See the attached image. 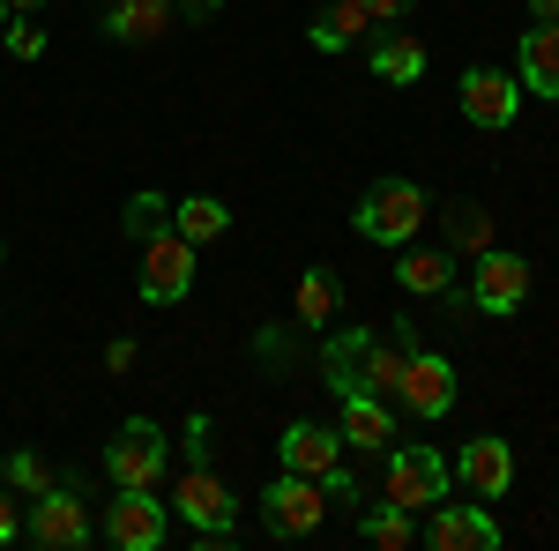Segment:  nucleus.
<instances>
[{"label":"nucleus","instance_id":"20e7f679","mask_svg":"<svg viewBox=\"0 0 559 551\" xmlns=\"http://www.w3.org/2000/svg\"><path fill=\"white\" fill-rule=\"evenodd\" d=\"M321 514H329V492H321V477H299V469H284V477L261 492V529H269L276 544H292V537H313V529H321Z\"/></svg>","mask_w":559,"mask_h":551},{"label":"nucleus","instance_id":"1a4fd4ad","mask_svg":"<svg viewBox=\"0 0 559 551\" xmlns=\"http://www.w3.org/2000/svg\"><path fill=\"white\" fill-rule=\"evenodd\" d=\"M418 537H426V551H500V522L471 500H440V507H426Z\"/></svg>","mask_w":559,"mask_h":551},{"label":"nucleus","instance_id":"4be33fe9","mask_svg":"<svg viewBox=\"0 0 559 551\" xmlns=\"http://www.w3.org/2000/svg\"><path fill=\"white\" fill-rule=\"evenodd\" d=\"M366 343H373V328H336V336L321 343V373H329L336 395H358V358H366Z\"/></svg>","mask_w":559,"mask_h":551},{"label":"nucleus","instance_id":"473e14b6","mask_svg":"<svg viewBox=\"0 0 559 551\" xmlns=\"http://www.w3.org/2000/svg\"><path fill=\"white\" fill-rule=\"evenodd\" d=\"M530 15H537V23H559V0H530Z\"/></svg>","mask_w":559,"mask_h":551},{"label":"nucleus","instance_id":"f704fd0d","mask_svg":"<svg viewBox=\"0 0 559 551\" xmlns=\"http://www.w3.org/2000/svg\"><path fill=\"white\" fill-rule=\"evenodd\" d=\"M210 8H216V0H187V15H210Z\"/></svg>","mask_w":559,"mask_h":551},{"label":"nucleus","instance_id":"f3484780","mask_svg":"<svg viewBox=\"0 0 559 551\" xmlns=\"http://www.w3.org/2000/svg\"><path fill=\"white\" fill-rule=\"evenodd\" d=\"M515 83L530 89V97H545V105H559V23H530V31H522Z\"/></svg>","mask_w":559,"mask_h":551},{"label":"nucleus","instance_id":"7ed1b4c3","mask_svg":"<svg viewBox=\"0 0 559 551\" xmlns=\"http://www.w3.org/2000/svg\"><path fill=\"white\" fill-rule=\"evenodd\" d=\"M165 463H173V440H165L150 418H128L120 432H112V447H105V477L128 484V492H157Z\"/></svg>","mask_w":559,"mask_h":551},{"label":"nucleus","instance_id":"aec40b11","mask_svg":"<svg viewBox=\"0 0 559 551\" xmlns=\"http://www.w3.org/2000/svg\"><path fill=\"white\" fill-rule=\"evenodd\" d=\"M358 544L411 551V544H418V514L395 507V500H373V507H358Z\"/></svg>","mask_w":559,"mask_h":551},{"label":"nucleus","instance_id":"6ab92c4d","mask_svg":"<svg viewBox=\"0 0 559 551\" xmlns=\"http://www.w3.org/2000/svg\"><path fill=\"white\" fill-rule=\"evenodd\" d=\"M366 68H373V83L411 89L418 75H426V45L411 38V31H381V38H373V52H366Z\"/></svg>","mask_w":559,"mask_h":551},{"label":"nucleus","instance_id":"412c9836","mask_svg":"<svg viewBox=\"0 0 559 551\" xmlns=\"http://www.w3.org/2000/svg\"><path fill=\"white\" fill-rule=\"evenodd\" d=\"M173 231L187 239V247H210V239L231 231V202H216V194H187V202H173Z\"/></svg>","mask_w":559,"mask_h":551},{"label":"nucleus","instance_id":"9b49d317","mask_svg":"<svg viewBox=\"0 0 559 551\" xmlns=\"http://www.w3.org/2000/svg\"><path fill=\"white\" fill-rule=\"evenodd\" d=\"M395 403L411 418H448L455 410V366L440 350H411L403 358V381H395Z\"/></svg>","mask_w":559,"mask_h":551},{"label":"nucleus","instance_id":"4468645a","mask_svg":"<svg viewBox=\"0 0 559 551\" xmlns=\"http://www.w3.org/2000/svg\"><path fill=\"white\" fill-rule=\"evenodd\" d=\"M455 477L471 484L477 500H500L515 484V447L492 440V432H477V440H463V455H455Z\"/></svg>","mask_w":559,"mask_h":551},{"label":"nucleus","instance_id":"7c9ffc66","mask_svg":"<svg viewBox=\"0 0 559 551\" xmlns=\"http://www.w3.org/2000/svg\"><path fill=\"white\" fill-rule=\"evenodd\" d=\"M23 537V522H15V500H8V484H0V544H15Z\"/></svg>","mask_w":559,"mask_h":551},{"label":"nucleus","instance_id":"ddd939ff","mask_svg":"<svg viewBox=\"0 0 559 551\" xmlns=\"http://www.w3.org/2000/svg\"><path fill=\"white\" fill-rule=\"evenodd\" d=\"M276 455H284V469H299V477H329L350 447H344V432H336V424L292 418V424H284V440H276Z\"/></svg>","mask_w":559,"mask_h":551},{"label":"nucleus","instance_id":"bb28decb","mask_svg":"<svg viewBox=\"0 0 559 551\" xmlns=\"http://www.w3.org/2000/svg\"><path fill=\"white\" fill-rule=\"evenodd\" d=\"M120 231H128L134 247L142 239H157V231H173V194H157V187H142L128 209H120Z\"/></svg>","mask_w":559,"mask_h":551},{"label":"nucleus","instance_id":"c9c22d12","mask_svg":"<svg viewBox=\"0 0 559 551\" xmlns=\"http://www.w3.org/2000/svg\"><path fill=\"white\" fill-rule=\"evenodd\" d=\"M0 31H8V0H0Z\"/></svg>","mask_w":559,"mask_h":551},{"label":"nucleus","instance_id":"cd10ccee","mask_svg":"<svg viewBox=\"0 0 559 551\" xmlns=\"http://www.w3.org/2000/svg\"><path fill=\"white\" fill-rule=\"evenodd\" d=\"M0 484H8V492H31V500H38V492H52L60 477H52V463H45V455H31V447H23V455H8V463H0Z\"/></svg>","mask_w":559,"mask_h":551},{"label":"nucleus","instance_id":"393cba45","mask_svg":"<svg viewBox=\"0 0 559 551\" xmlns=\"http://www.w3.org/2000/svg\"><path fill=\"white\" fill-rule=\"evenodd\" d=\"M395 284L411 298H440L448 284H455V254H403L395 261Z\"/></svg>","mask_w":559,"mask_h":551},{"label":"nucleus","instance_id":"f257e3e1","mask_svg":"<svg viewBox=\"0 0 559 551\" xmlns=\"http://www.w3.org/2000/svg\"><path fill=\"white\" fill-rule=\"evenodd\" d=\"M426 216H432V194L418 179H381V187L358 194L350 224H358V239H373V247H411Z\"/></svg>","mask_w":559,"mask_h":551},{"label":"nucleus","instance_id":"2eb2a0df","mask_svg":"<svg viewBox=\"0 0 559 551\" xmlns=\"http://www.w3.org/2000/svg\"><path fill=\"white\" fill-rule=\"evenodd\" d=\"M411 350H418V321H395L388 336H373V343H366V358H358V395H395Z\"/></svg>","mask_w":559,"mask_h":551},{"label":"nucleus","instance_id":"dca6fc26","mask_svg":"<svg viewBox=\"0 0 559 551\" xmlns=\"http://www.w3.org/2000/svg\"><path fill=\"white\" fill-rule=\"evenodd\" d=\"M173 23H179L173 0H112V8L97 15V31H105L112 45H157Z\"/></svg>","mask_w":559,"mask_h":551},{"label":"nucleus","instance_id":"72a5a7b5","mask_svg":"<svg viewBox=\"0 0 559 551\" xmlns=\"http://www.w3.org/2000/svg\"><path fill=\"white\" fill-rule=\"evenodd\" d=\"M45 0H8V15H38Z\"/></svg>","mask_w":559,"mask_h":551},{"label":"nucleus","instance_id":"0eeeda50","mask_svg":"<svg viewBox=\"0 0 559 551\" xmlns=\"http://www.w3.org/2000/svg\"><path fill=\"white\" fill-rule=\"evenodd\" d=\"M530 284H537V268H530L522 254H508V247H485V254H477V284H471V298H477V313L508 321V313H522Z\"/></svg>","mask_w":559,"mask_h":551},{"label":"nucleus","instance_id":"9d476101","mask_svg":"<svg viewBox=\"0 0 559 551\" xmlns=\"http://www.w3.org/2000/svg\"><path fill=\"white\" fill-rule=\"evenodd\" d=\"M187 291H194V247H187L179 231L142 239V298H150V306H179Z\"/></svg>","mask_w":559,"mask_h":551},{"label":"nucleus","instance_id":"b1692460","mask_svg":"<svg viewBox=\"0 0 559 551\" xmlns=\"http://www.w3.org/2000/svg\"><path fill=\"white\" fill-rule=\"evenodd\" d=\"M336 306H344V284H336L329 268H306V276H299V298H292L299 328H329V321H336Z\"/></svg>","mask_w":559,"mask_h":551},{"label":"nucleus","instance_id":"423d86ee","mask_svg":"<svg viewBox=\"0 0 559 551\" xmlns=\"http://www.w3.org/2000/svg\"><path fill=\"white\" fill-rule=\"evenodd\" d=\"M455 105H463V120L471 128H515L522 112V83L508 75V68H463V83H455Z\"/></svg>","mask_w":559,"mask_h":551},{"label":"nucleus","instance_id":"6e6552de","mask_svg":"<svg viewBox=\"0 0 559 551\" xmlns=\"http://www.w3.org/2000/svg\"><path fill=\"white\" fill-rule=\"evenodd\" d=\"M165 537H173L165 500L120 484V500H112V514H105V544H120V551H165Z\"/></svg>","mask_w":559,"mask_h":551},{"label":"nucleus","instance_id":"f8f14e48","mask_svg":"<svg viewBox=\"0 0 559 551\" xmlns=\"http://www.w3.org/2000/svg\"><path fill=\"white\" fill-rule=\"evenodd\" d=\"M31 544H45V551H83L90 544V514H83V500L68 492V484H52V492H38V507H31Z\"/></svg>","mask_w":559,"mask_h":551},{"label":"nucleus","instance_id":"a211bd4d","mask_svg":"<svg viewBox=\"0 0 559 551\" xmlns=\"http://www.w3.org/2000/svg\"><path fill=\"white\" fill-rule=\"evenodd\" d=\"M336 432H344V447H358V455H388V447H395V410H388V395H344Z\"/></svg>","mask_w":559,"mask_h":551},{"label":"nucleus","instance_id":"2f4dec72","mask_svg":"<svg viewBox=\"0 0 559 551\" xmlns=\"http://www.w3.org/2000/svg\"><path fill=\"white\" fill-rule=\"evenodd\" d=\"M105 366H112V373H128V366H134V343H128V336L105 343Z\"/></svg>","mask_w":559,"mask_h":551},{"label":"nucleus","instance_id":"5701e85b","mask_svg":"<svg viewBox=\"0 0 559 551\" xmlns=\"http://www.w3.org/2000/svg\"><path fill=\"white\" fill-rule=\"evenodd\" d=\"M366 31H373V15H366L358 0H336V8H321V15H313V31H306V38L321 45V52H350Z\"/></svg>","mask_w":559,"mask_h":551},{"label":"nucleus","instance_id":"f03ea898","mask_svg":"<svg viewBox=\"0 0 559 551\" xmlns=\"http://www.w3.org/2000/svg\"><path fill=\"white\" fill-rule=\"evenodd\" d=\"M179 522H194V544H210V551L239 537V500H231V484L210 463L179 469Z\"/></svg>","mask_w":559,"mask_h":551},{"label":"nucleus","instance_id":"c85d7f7f","mask_svg":"<svg viewBox=\"0 0 559 551\" xmlns=\"http://www.w3.org/2000/svg\"><path fill=\"white\" fill-rule=\"evenodd\" d=\"M8 52H15V60H38L45 31H38V23H8Z\"/></svg>","mask_w":559,"mask_h":551},{"label":"nucleus","instance_id":"e433bc0d","mask_svg":"<svg viewBox=\"0 0 559 551\" xmlns=\"http://www.w3.org/2000/svg\"><path fill=\"white\" fill-rule=\"evenodd\" d=\"M0 261H8V254H0Z\"/></svg>","mask_w":559,"mask_h":551},{"label":"nucleus","instance_id":"a878e982","mask_svg":"<svg viewBox=\"0 0 559 551\" xmlns=\"http://www.w3.org/2000/svg\"><path fill=\"white\" fill-rule=\"evenodd\" d=\"M448 247H455V261H477L492 247V216L477 202H448Z\"/></svg>","mask_w":559,"mask_h":551},{"label":"nucleus","instance_id":"39448f33","mask_svg":"<svg viewBox=\"0 0 559 551\" xmlns=\"http://www.w3.org/2000/svg\"><path fill=\"white\" fill-rule=\"evenodd\" d=\"M381 500H395V507H411V514H426L448 500V463L432 455L426 440L418 447H388V492Z\"/></svg>","mask_w":559,"mask_h":551},{"label":"nucleus","instance_id":"c756f323","mask_svg":"<svg viewBox=\"0 0 559 551\" xmlns=\"http://www.w3.org/2000/svg\"><path fill=\"white\" fill-rule=\"evenodd\" d=\"M373 23H403V15H418V0H358Z\"/></svg>","mask_w":559,"mask_h":551}]
</instances>
